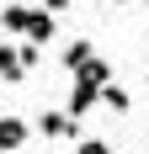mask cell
Masks as SVG:
<instances>
[{"instance_id": "8fae6325", "label": "cell", "mask_w": 149, "mask_h": 154, "mask_svg": "<svg viewBox=\"0 0 149 154\" xmlns=\"http://www.w3.org/2000/svg\"><path fill=\"white\" fill-rule=\"evenodd\" d=\"M43 11H53V16H59V11H69V0H43Z\"/></svg>"}, {"instance_id": "277c9868", "label": "cell", "mask_w": 149, "mask_h": 154, "mask_svg": "<svg viewBox=\"0 0 149 154\" xmlns=\"http://www.w3.org/2000/svg\"><path fill=\"white\" fill-rule=\"evenodd\" d=\"M0 80L5 85H21L27 80V64H21V48L16 43H0Z\"/></svg>"}, {"instance_id": "30bf717a", "label": "cell", "mask_w": 149, "mask_h": 154, "mask_svg": "<svg viewBox=\"0 0 149 154\" xmlns=\"http://www.w3.org/2000/svg\"><path fill=\"white\" fill-rule=\"evenodd\" d=\"M74 154H112V143H106V138H85V133H80V138H74Z\"/></svg>"}, {"instance_id": "52a82bcc", "label": "cell", "mask_w": 149, "mask_h": 154, "mask_svg": "<svg viewBox=\"0 0 149 154\" xmlns=\"http://www.w3.org/2000/svg\"><path fill=\"white\" fill-rule=\"evenodd\" d=\"M74 80H90V85H106V80H112V69H106V59H101V53H90V59L80 64V69H74Z\"/></svg>"}, {"instance_id": "ba28073f", "label": "cell", "mask_w": 149, "mask_h": 154, "mask_svg": "<svg viewBox=\"0 0 149 154\" xmlns=\"http://www.w3.org/2000/svg\"><path fill=\"white\" fill-rule=\"evenodd\" d=\"M90 53H96V43H90V37H74V43L64 48V59H59V64H64V69H69V75H74V69H80V64L90 59Z\"/></svg>"}, {"instance_id": "7a4b0ae2", "label": "cell", "mask_w": 149, "mask_h": 154, "mask_svg": "<svg viewBox=\"0 0 149 154\" xmlns=\"http://www.w3.org/2000/svg\"><path fill=\"white\" fill-rule=\"evenodd\" d=\"M27 138H32V122H27V117H0V154H16Z\"/></svg>"}, {"instance_id": "6da1fadb", "label": "cell", "mask_w": 149, "mask_h": 154, "mask_svg": "<svg viewBox=\"0 0 149 154\" xmlns=\"http://www.w3.org/2000/svg\"><path fill=\"white\" fill-rule=\"evenodd\" d=\"M37 133H43V138H80V117H69V112H43V117H37Z\"/></svg>"}, {"instance_id": "5b68a950", "label": "cell", "mask_w": 149, "mask_h": 154, "mask_svg": "<svg viewBox=\"0 0 149 154\" xmlns=\"http://www.w3.org/2000/svg\"><path fill=\"white\" fill-rule=\"evenodd\" d=\"M101 106H106V112H117V117H128V112H133V96L122 91L117 80H106V85H101Z\"/></svg>"}, {"instance_id": "8992f818", "label": "cell", "mask_w": 149, "mask_h": 154, "mask_svg": "<svg viewBox=\"0 0 149 154\" xmlns=\"http://www.w3.org/2000/svg\"><path fill=\"white\" fill-rule=\"evenodd\" d=\"M21 37L43 48L48 37H53V11H32V21H27V32H21Z\"/></svg>"}, {"instance_id": "9c48e42d", "label": "cell", "mask_w": 149, "mask_h": 154, "mask_svg": "<svg viewBox=\"0 0 149 154\" xmlns=\"http://www.w3.org/2000/svg\"><path fill=\"white\" fill-rule=\"evenodd\" d=\"M27 21H32V5H0V27L5 32H27Z\"/></svg>"}, {"instance_id": "3957f363", "label": "cell", "mask_w": 149, "mask_h": 154, "mask_svg": "<svg viewBox=\"0 0 149 154\" xmlns=\"http://www.w3.org/2000/svg\"><path fill=\"white\" fill-rule=\"evenodd\" d=\"M96 101H101V85H90V80H74V91H69V101H64V112H69V117H85Z\"/></svg>"}]
</instances>
